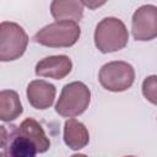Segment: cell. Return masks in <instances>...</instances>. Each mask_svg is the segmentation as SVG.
I'll use <instances>...</instances> for the list:
<instances>
[{"instance_id":"1","label":"cell","mask_w":157,"mask_h":157,"mask_svg":"<svg viewBox=\"0 0 157 157\" xmlns=\"http://www.w3.org/2000/svg\"><path fill=\"white\" fill-rule=\"evenodd\" d=\"M81 28L72 21H55L40 28L33 40L49 48H69L80 38Z\"/></svg>"},{"instance_id":"2","label":"cell","mask_w":157,"mask_h":157,"mask_svg":"<svg viewBox=\"0 0 157 157\" xmlns=\"http://www.w3.org/2000/svg\"><path fill=\"white\" fill-rule=\"evenodd\" d=\"M129 33L124 22L117 17H105L94 29V44L101 53H113L126 47Z\"/></svg>"},{"instance_id":"3","label":"cell","mask_w":157,"mask_h":157,"mask_svg":"<svg viewBox=\"0 0 157 157\" xmlns=\"http://www.w3.org/2000/svg\"><path fill=\"white\" fill-rule=\"evenodd\" d=\"M91 103V91L81 81L65 85L55 104V112L65 118L81 115Z\"/></svg>"},{"instance_id":"4","label":"cell","mask_w":157,"mask_h":157,"mask_svg":"<svg viewBox=\"0 0 157 157\" xmlns=\"http://www.w3.org/2000/svg\"><path fill=\"white\" fill-rule=\"evenodd\" d=\"M27 44L28 36L18 23L9 21L0 23V60L2 63L20 59Z\"/></svg>"},{"instance_id":"5","label":"cell","mask_w":157,"mask_h":157,"mask_svg":"<svg viewBox=\"0 0 157 157\" xmlns=\"http://www.w3.org/2000/svg\"><path fill=\"white\" fill-rule=\"evenodd\" d=\"M101 86L110 92L129 90L135 81V70L126 61H110L104 64L98 74Z\"/></svg>"},{"instance_id":"6","label":"cell","mask_w":157,"mask_h":157,"mask_svg":"<svg viewBox=\"0 0 157 157\" xmlns=\"http://www.w3.org/2000/svg\"><path fill=\"white\" fill-rule=\"evenodd\" d=\"M37 153L34 145L18 131V126H1L0 157H36Z\"/></svg>"},{"instance_id":"7","label":"cell","mask_w":157,"mask_h":157,"mask_svg":"<svg viewBox=\"0 0 157 157\" xmlns=\"http://www.w3.org/2000/svg\"><path fill=\"white\" fill-rule=\"evenodd\" d=\"M131 32L140 42L157 38V6L150 4L140 6L131 18Z\"/></svg>"},{"instance_id":"8","label":"cell","mask_w":157,"mask_h":157,"mask_svg":"<svg viewBox=\"0 0 157 157\" xmlns=\"http://www.w3.org/2000/svg\"><path fill=\"white\" fill-rule=\"evenodd\" d=\"M72 69V61L67 55H52L43 58L36 65L34 72L40 77L61 80L66 77Z\"/></svg>"},{"instance_id":"9","label":"cell","mask_w":157,"mask_h":157,"mask_svg":"<svg viewBox=\"0 0 157 157\" xmlns=\"http://www.w3.org/2000/svg\"><path fill=\"white\" fill-rule=\"evenodd\" d=\"M27 99L29 104L39 110L48 109L53 105L56 88L53 83H49L44 80H33L27 86Z\"/></svg>"},{"instance_id":"10","label":"cell","mask_w":157,"mask_h":157,"mask_svg":"<svg viewBox=\"0 0 157 157\" xmlns=\"http://www.w3.org/2000/svg\"><path fill=\"white\" fill-rule=\"evenodd\" d=\"M64 142L74 151L86 147L90 142L87 128L75 118H70L64 124Z\"/></svg>"},{"instance_id":"11","label":"cell","mask_w":157,"mask_h":157,"mask_svg":"<svg viewBox=\"0 0 157 157\" xmlns=\"http://www.w3.org/2000/svg\"><path fill=\"white\" fill-rule=\"evenodd\" d=\"M50 13L56 21L77 23L83 16V4L80 0H54L50 4Z\"/></svg>"},{"instance_id":"12","label":"cell","mask_w":157,"mask_h":157,"mask_svg":"<svg viewBox=\"0 0 157 157\" xmlns=\"http://www.w3.org/2000/svg\"><path fill=\"white\" fill-rule=\"evenodd\" d=\"M18 131L34 145L38 153H44L49 150L50 141L47 137L42 125L33 118L25 119L18 125Z\"/></svg>"},{"instance_id":"13","label":"cell","mask_w":157,"mask_h":157,"mask_svg":"<svg viewBox=\"0 0 157 157\" xmlns=\"http://www.w3.org/2000/svg\"><path fill=\"white\" fill-rule=\"evenodd\" d=\"M23 112L20 97L16 91L2 90L0 92V119L2 121H12Z\"/></svg>"},{"instance_id":"14","label":"cell","mask_w":157,"mask_h":157,"mask_svg":"<svg viewBox=\"0 0 157 157\" xmlns=\"http://www.w3.org/2000/svg\"><path fill=\"white\" fill-rule=\"evenodd\" d=\"M142 94L152 104L157 105V75L147 76L142 82Z\"/></svg>"},{"instance_id":"15","label":"cell","mask_w":157,"mask_h":157,"mask_svg":"<svg viewBox=\"0 0 157 157\" xmlns=\"http://www.w3.org/2000/svg\"><path fill=\"white\" fill-rule=\"evenodd\" d=\"M82 4H83V6H87V7H91V9H96L97 6H101V5H103L104 2H90V1H82Z\"/></svg>"},{"instance_id":"16","label":"cell","mask_w":157,"mask_h":157,"mask_svg":"<svg viewBox=\"0 0 157 157\" xmlns=\"http://www.w3.org/2000/svg\"><path fill=\"white\" fill-rule=\"evenodd\" d=\"M71 157H87V156L83 155V153H76V155H72Z\"/></svg>"},{"instance_id":"17","label":"cell","mask_w":157,"mask_h":157,"mask_svg":"<svg viewBox=\"0 0 157 157\" xmlns=\"http://www.w3.org/2000/svg\"><path fill=\"white\" fill-rule=\"evenodd\" d=\"M124 157H135V156H124Z\"/></svg>"}]
</instances>
